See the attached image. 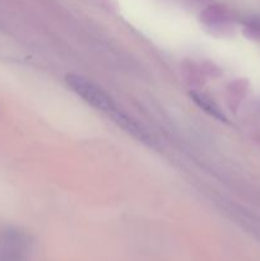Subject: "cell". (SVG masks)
I'll use <instances>...</instances> for the list:
<instances>
[{
	"label": "cell",
	"instance_id": "obj_2",
	"mask_svg": "<svg viewBox=\"0 0 260 261\" xmlns=\"http://www.w3.org/2000/svg\"><path fill=\"white\" fill-rule=\"evenodd\" d=\"M32 239L17 227L0 229V261H30Z\"/></svg>",
	"mask_w": 260,
	"mask_h": 261
},
{
	"label": "cell",
	"instance_id": "obj_4",
	"mask_svg": "<svg viewBox=\"0 0 260 261\" xmlns=\"http://www.w3.org/2000/svg\"><path fill=\"white\" fill-rule=\"evenodd\" d=\"M190 97L203 111H205L206 114L211 115L212 117H214V119L217 120H221V121H226V116H224V114L222 112V110L219 109L218 105L213 101V98H211V97L206 96V94L204 93H198V92L190 93Z\"/></svg>",
	"mask_w": 260,
	"mask_h": 261
},
{
	"label": "cell",
	"instance_id": "obj_3",
	"mask_svg": "<svg viewBox=\"0 0 260 261\" xmlns=\"http://www.w3.org/2000/svg\"><path fill=\"white\" fill-rule=\"evenodd\" d=\"M110 117H111L112 121H114L115 124H117V126L124 129L125 132L129 133V134L133 135L134 138H137L138 140H140V142L143 143H147V144H152V135H150L147 130L143 129V127L140 126L134 119H132L129 115L122 112L121 110L117 109L114 114L110 115Z\"/></svg>",
	"mask_w": 260,
	"mask_h": 261
},
{
	"label": "cell",
	"instance_id": "obj_1",
	"mask_svg": "<svg viewBox=\"0 0 260 261\" xmlns=\"http://www.w3.org/2000/svg\"><path fill=\"white\" fill-rule=\"evenodd\" d=\"M66 86L74 92L78 97H81L84 102L91 105L98 111L107 114L110 116L114 114L119 107L114 102L107 92H105L98 84L92 82L91 79L86 78L79 74H68L65 76Z\"/></svg>",
	"mask_w": 260,
	"mask_h": 261
}]
</instances>
